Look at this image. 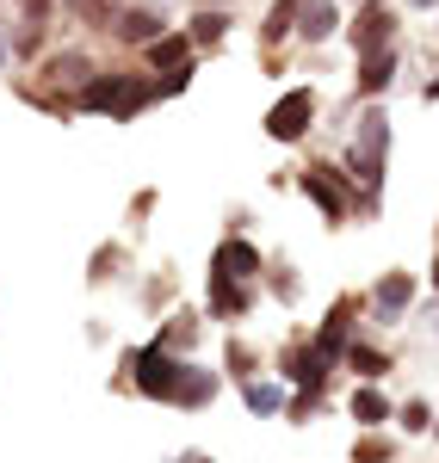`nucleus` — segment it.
Returning <instances> with one entry per match:
<instances>
[{"label": "nucleus", "instance_id": "nucleus-30", "mask_svg": "<svg viewBox=\"0 0 439 463\" xmlns=\"http://www.w3.org/2000/svg\"><path fill=\"white\" fill-rule=\"evenodd\" d=\"M69 6H87V0H69Z\"/></svg>", "mask_w": 439, "mask_h": 463}, {"label": "nucleus", "instance_id": "nucleus-9", "mask_svg": "<svg viewBox=\"0 0 439 463\" xmlns=\"http://www.w3.org/2000/svg\"><path fill=\"white\" fill-rule=\"evenodd\" d=\"M43 80H50V87H74V93H81V87L93 80V56H87V50H62V56H50V62H43Z\"/></svg>", "mask_w": 439, "mask_h": 463}, {"label": "nucleus", "instance_id": "nucleus-18", "mask_svg": "<svg viewBox=\"0 0 439 463\" xmlns=\"http://www.w3.org/2000/svg\"><path fill=\"white\" fill-rule=\"evenodd\" d=\"M353 420H359V427H377V420H390V402H384L377 390H359V395H353Z\"/></svg>", "mask_w": 439, "mask_h": 463}, {"label": "nucleus", "instance_id": "nucleus-4", "mask_svg": "<svg viewBox=\"0 0 439 463\" xmlns=\"http://www.w3.org/2000/svg\"><path fill=\"white\" fill-rule=\"evenodd\" d=\"M310 118H316V93L310 87H291L279 106L266 111V137L272 143H303L310 137Z\"/></svg>", "mask_w": 439, "mask_h": 463}, {"label": "nucleus", "instance_id": "nucleus-28", "mask_svg": "<svg viewBox=\"0 0 439 463\" xmlns=\"http://www.w3.org/2000/svg\"><path fill=\"white\" fill-rule=\"evenodd\" d=\"M434 290H439V260H434Z\"/></svg>", "mask_w": 439, "mask_h": 463}, {"label": "nucleus", "instance_id": "nucleus-8", "mask_svg": "<svg viewBox=\"0 0 439 463\" xmlns=\"http://www.w3.org/2000/svg\"><path fill=\"white\" fill-rule=\"evenodd\" d=\"M334 32H340V6H334V0H303L297 37H303V43H334Z\"/></svg>", "mask_w": 439, "mask_h": 463}, {"label": "nucleus", "instance_id": "nucleus-6", "mask_svg": "<svg viewBox=\"0 0 439 463\" xmlns=\"http://www.w3.org/2000/svg\"><path fill=\"white\" fill-rule=\"evenodd\" d=\"M279 364H285V377H291L303 395H322V383H329V358L316 353V346H291Z\"/></svg>", "mask_w": 439, "mask_h": 463}, {"label": "nucleus", "instance_id": "nucleus-17", "mask_svg": "<svg viewBox=\"0 0 439 463\" xmlns=\"http://www.w3.org/2000/svg\"><path fill=\"white\" fill-rule=\"evenodd\" d=\"M242 309H248V290L235 285V279H217V285H211V316H242Z\"/></svg>", "mask_w": 439, "mask_h": 463}, {"label": "nucleus", "instance_id": "nucleus-27", "mask_svg": "<svg viewBox=\"0 0 439 463\" xmlns=\"http://www.w3.org/2000/svg\"><path fill=\"white\" fill-rule=\"evenodd\" d=\"M180 463H211V458H198V451H192V458H180Z\"/></svg>", "mask_w": 439, "mask_h": 463}, {"label": "nucleus", "instance_id": "nucleus-22", "mask_svg": "<svg viewBox=\"0 0 439 463\" xmlns=\"http://www.w3.org/2000/svg\"><path fill=\"white\" fill-rule=\"evenodd\" d=\"M37 50H43V25H25V32L13 37V56H25V62H32Z\"/></svg>", "mask_w": 439, "mask_h": 463}, {"label": "nucleus", "instance_id": "nucleus-12", "mask_svg": "<svg viewBox=\"0 0 439 463\" xmlns=\"http://www.w3.org/2000/svg\"><path fill=\"white\" fill-rule=\"evenodd\" d=\"M148 69L155 74H174V69H192V37L186 32H167L148 43Z\"/></svg>", "mask_w": 439, "mask_h": 463}, {"label": "nucleus", "instance_id": "nucleus-26", "mask_svg": "<svg viewBox=\"0 0 439 463\" xmlns=\"http://www.w3.org/2000/svg\"><path fill=\"white\" fill-rule=\"evenodd\" d=\"M415 6H421V13H434V6H439V0H415Z\"/></svg>", "mask_w": 439, "mask_h": 463}, {"label": "nucleus", "instance_id": "nucleus-16", "mask_svg": "<svg viewBox=\"0 0 439 463\" xmlns=\"http://www.w3.org/2000/svg\"><path fill=\"white\" fill-rule=\"evenodd\" d=\"M297 13H303V0H272V13H266V32H260V43H285V32H297Z\"/></svg>", "mask_w": 439, "mask_h": 463}, {"label": "nucleus", "instance_id": "nucleus-10", "mask_svg": "<svg viewBox=\"0 0 439 463\" xmlns=\"http://www.w3.org/2000/svg\"><path fill=\"white\" fill-rule=\"evenodd\" d=\"M390 37H396V13H390V6H366V19L353 25L359 56H371V50H390Z\"/></svg>", "mask_w": 439, "mask_h": 463}, {"label": "nucleus", "instance_id": "nucleus-19", "mask_svg": "<svg viewBox=\"0 0 439 463\" xmlns=\"http://www.w3.org/2000/svg\"><path fill=\"white\" fill-rule=\"evenodd\" d=\"M347 364H353L359 377H384V371H390V358L377 353V346H347Z\"/></svg>", "mask_w": 439, "mask_h": 463}, {"label": "nucleus", "instance_id": "nucleus-20", "mask_svg": "<svg viewBox=\"0 0 439 463\" xmlns=\"http://www.w3.org/2000/svg\"><path fill=\"white\" fill-rule=\"evenodd\" d=\"M192 334H198V316H174L167 321V334H161V340H155V346H161V353H174V346H192Z\"/></svg>", "mask_w": 439, "mask_h": 463}, {"label": "nucleus", "instance_id": "nucleus-13", "mask_svg": "<svg viewBox=\"0 0 439 463\" xmlns=\"http://www.w3.org/2000/svg\"><path fill=\"white\" fill-rule=\"evenodd\" d=\"M390 80H396V50H371L366 62H359V93H366V99H377Z\"/></svg>", "mask_w": 439, "mask_h": 463}, {"label": "nucleus", "instance_id": "nucleus-21", "mask_svg": "<svg viewBox=\"0 0 439 463\" xmlns=\"http://www.w3.org/2000/svg\"><path fill=\"white\" fill-rule=\"evenodd\" d=\"M279 402H285L279 383H248V408H254V414H279Z\"/></svg>", "mask_w": 439, "mask_h": 463}, {"label": "nucleus", "instance_id": "nucleus-15", "mask_svg": "<svg viewBox=\"0 0 439 463\" xmlns=\"http://www.w3.org/2000/svg\"><path fill=\"white\" fill-rule=\"evenodd\" d=\"M229 25H235V19H229L223 6H205V13H192V19H186V37H192V43H223Z\"/></svg>", "mask_w": 439, "mask_h": 463}, {"label": "nucleus", "instance_id": "nucleus-29", "mask_svg": "<svg viewBox=\"0 0 439 463\" xmlns=\"http://www.w3.org/2000/svg\"><path fill=\"white\" fill-rule=\"evenodd\" d=\"M0 62H6V43H0Z\"/></svg>", "mask_w": 439, "mask_h": 463}, {"label": "nucleus", "instance_id": "nucleus-3", "mask_svg": "<svg viewBox=\"0 0 439 463\" xmlns=\"http://www.w3.org/2000/svg\"><path fill=\"white\" fill-rule=\"evenodd\" d=\"M384 161H390V118H384V106H371L359 124H353V155H347V167H353V179L366 185V192H377L384 185Z\"/></svg>", "mask_w": 439, "mask_h": 463}, {"label": "nucleus", "instance_id": "nucleus-23", "mask_svg": "<svg viewBox=\"0 0 439 463\" xmlns=\"http://www.w3.org/2000/svg\"><path fill=\"white\" fill-rule=\"evenodd\" d=\"M427 420H434V408H427V402H408V408H403V427L408 432H427Z\"/></svg>", "mask_w": 439, "mask_h": 463}, {"label": "nucleus", "instance_id": "nucleus-1", "mask_svg": "<svg viewBox=\"0 0 439 463\" xmlns=\"http://www.w3.org/2000/svg\"><path fill=\"white\" fill-rule=\"evenodd\" d=\"M130 383L143 395H155V402H186V408H205V402L217 395V377H211V371L174 364V353H161V346L130 353Z\"/></svg>", "mask_w": 439, "mask_h": 463}, {"label": "nucleus", "instance_id": "nucleus-11", "mask_svg": "<svg viewBox=\"0 0 439 463\" xmlns=\"http://www.w3.org/2000/svg\"><path fill=\"white\" fill-rule=\"evenodd\" d=\"M408 297H415V279H408V272L377 279V290H371V316H377V321H396L408 309Z\"/></svg>", "mask_w": 439, "mask_h": 463}, {"label": "nucleus", "instance_id": "nucleus-2", "mask_svg": "<svg viewBox=\"0 0 439 463\" xmlns=\"http://www.w3.org/2000/svg\"><path fill=\"white\" fill-rule=\"evenodd\" d=\"M161 99V87L155 80H137V74H93L81 93H74V106L81 111H106V118H137L143 106H155Z\"/></svg>", "mask_w": 439, "mask_h": 463}, {"label": "nucleus", "instance_id": "nucleus-5", "mask_svg": "<svg viewBox=\"0 0 439 463\" xmlns=\"http://www.w3.org/2000/svg\"><path fill=\"white\" fill-rule=\"evenodd\" d=\"M303 185V198L316 204V211L329 216V222H347V211H353V198H347V179L334 174V167H310V174L297 179Z\"/></svg>", "mask_w": 439, "mask_h": 463}, {"label": "nucleus", "instance_id": "nucleus-31", "mask_svg": "<svg viewBox=\"0 0 439 463\" xmlns=\"http://www.w3.org/2000/svg\"><path fill=\"white\" fill-rule=\"evenodd\" d=\"M371 6H384V0H371Z\"/></svg>", "mask_w": 439, "mask_h": 463}, {"label": "nucleus", "instance_id": "nucleus-25", "mask_svg": "<svg viewBox=\"0 0 439 463\" xmlns=\"http://www.w3.org/2000/svg\"><path fill=\"white\" fill-rule=\"evenodd\" d=\"M427 99H439V74H434V80H427Z\"/></svg>", "mask_w": 439, "mask_h": 463}, {"label": "nucleus", "instance_id": "nucleus-14", "mask_svg": "<svg viewBox=\"0 0 439 463\" xmlns=\"http://www.w3.org/2000/svg\"><path fill=\"white\" fill-rule=\"evenodd\" d=\"M254 272H260V253L248 248L242 235H235V241H223V248H217V279H254Z\"/></svg>", "mask_w": 439, "mask_h": 463}, {"label": "nucleus", "instance_id": "nucleus-24", "mask_svg": "<svg viewBox=\"0 0 439 463\" xmlns=\"http://www.w3.org/2000/svg\"><path fill=\"white\" fill-rule=\"evenodd\" d=\"M50 6H56V0H19V13H25V25H43V19H50Z\"/></svg>", "mask_w": 439, "mask_h": 463}, {"label": "nucleus", "instance_id": "nucleus-7", "mask_svg": "<svg viewBox=\"0 0 439 463\" xmlns=\"http://www.w3.org/2000/svg\"><path fill=\"white\" fill-rule=\"evenodd\" d=\"M111 37H118V43H155V37H167V25H161V13H155V6H124V13H118V19H111Z\"/></svg>", "mask_w": 439, "mask_h": 463}]
</instances>
